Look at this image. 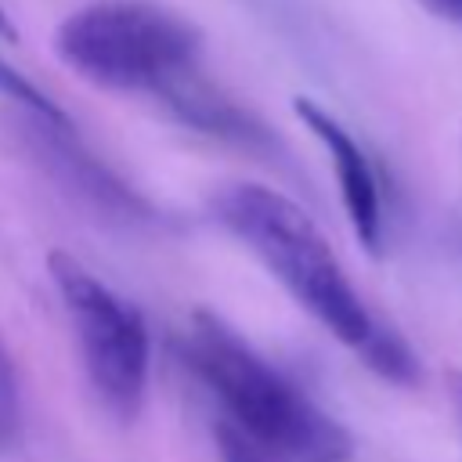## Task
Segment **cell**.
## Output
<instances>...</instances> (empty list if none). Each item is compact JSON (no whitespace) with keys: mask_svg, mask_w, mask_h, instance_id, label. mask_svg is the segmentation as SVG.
Wrapping results in <instances>:
<instances>
[{"mask_svg":"<svg viewBox=\"0 0 462 462\" xmlns=\"http://www.w3.org/2000/svg\"><path fill=\"white\" fill-rule=\"evenodd\" d=\"M455 245L462 253V199H458V213H455Z\"/></svg>","mask_w":462,"mask_h":462,"instance_id":"cell-14","label":"cell"},{"mask_svg":"<svg viewBox=\"0 0 462 462\" xmlns=\"http://www.w3.org/2000/svg\"><path fill=\"white\" fill-rule=\"evenodd\" d=\"M444 383H448L451 408H455V415H458V422H462V368H451V372L444 375Z\"/></svg>","mask_w":462,"mask_h":462,"instance_id":"cell-12","label":"cell"},{"mask_svg":"<svg viewBox=\"0 0 462 462\" xmlns=\"http://www.w3.org/2000/svg\"><path fill=\"white\" fill-rule=\"evenodd\" d=\"M0 36H4V40H18V32H14V25L7 22V14H4V11H0ZM0 94H4V97H11V101H18L29 116H43V119H69V116H65V112H61V108L43 94V90H36L25 76H18V72H14L11 65H4V61H0Z\"/></svg>","mask_w":462,"mask_h":462,"instance_id":"cell-8","label":"cell"},{"mask_svg":"<svg viewBox=\"0 0 462 462\" xmlns=\"http://www.w3.org/2000/svg\"><path fill=\"white\" fill-rule=\"evenodd\" d=\"M47 271L72 321L94 397L119 422L137 419L152 361V336L144 314L65 249H54L47 256Z\"/></svg>","mask_w":462,"mask_h":462,"instance_id":"cell-4","label":"cell"},{"mask_svg":"<svg viewBox=\"0 0 462 462\" xmlns=\"http://www.w3.org/2000/svg\"><path fill=\"white\" fill-rule=\"evenodd\" d=\"M433 18L440 22H451V25H462V0H419Z\"/></svg>","mask_w":462,"mask_h":462,"instance_id":"cell-11","label":"cell"},{"mask_svg":"<svg viewBox=\"0 0 462 462\" xmlns=\"http://www.w3.org/2000/svg\"><path fill=\"white\" fill-rule=\"evenodd\" d=\"M0 404L7 411H14V361L4 346V339H0Z\"/></svg>","mask_w":462,"mask_h":462,"instance_id":"cell-10","label":"cell"},{"mask_svg":"<svg viewBox=\"0 0 462 462\" xmlns=\"http://www.w3.org/2000/svg\"><path fill=\"white\" fill-rule=\"evenodd\" d=\"M213 217L274 274V282L343 346L361 354L383 321L361 303L321 227L289 195L267 184H227L213 195Z\"/></svg>","mask_w":462,"mask_h":462,"instance_id":"cell-2","label":"cell"},{"mask_svg":"<svg viewBox=\"0 0 462 462\" xmlns=\"http://www.w3.org/2000/svg\"><path fill=\"white\" fill-rule=\"evenodd\" d=\"M159 101L170 108L173 119H180L184 126L206 134V137H217V141H227V144H238L253 155H278V137L242 105H235L227 94H220L209 79L195 72L180 76L173 87H166L159 94Z\"/></svg>","mask_w":462,"mask_h":462,"instance_id":"cell-7","label":"cell"},{"mask_svg":"<svg viewBox=\"0 0 462 462\" xmlns=\"http://www.w3.org/2000/svg\"><path fill=\"white\" fill-rule=\"evenodd\" d=\"M180 346L188 368L220 401L227 426L260 455L278 462L350 458V433L213 310L188 318Z\"/></svg>","mask_w":462,"mask_h":462,"instance_id":"cell-1","label":"cell"},{"mask_svg":"<svg viewBox=\"0 0 462 462\" xmlns=\"http://www.w3.org/2000/svg\"><path fill=\"white\" fill-rule=\"evenodd\" d=\"M11 419H14V411H7V408L0 404V444H4L7 433H11Z\"/></svg>","mask_w":462,"mask_h":462,"instance_id":"cell-13","label":"cell"},{"mask_svg":"<svg viewBox=\"0 0 462 462\" xmlns=\"http://www.w3.org/2000/svg\"><path fill=\"white\" fill-rule=\"evenodd\" d=\"M292 112L296 119L321 141L336 180H339V199L346 209V220L357 235V242L379 256L383 253V231H386V217H383V191H379V173L372 166V159L365 155V148L350 137V130L328 116L318 101L310 97H292Z\"/></svg>","mask_w":462,"mask_h":462,"instance_id":"cell-6","label":"cell"},{"mask_svg":"<svg viewBox=\"0 0 462 462\" xmlns=\"http://www.w3.org/2000/svg\"><path fill=\"white\" fill-rule=\"evenodd\" d=\"M202 32L170 7L144 0H97L54 29V54L105 90L162 94L199 69Z\"/></svg>","mask_w":462,"mask_h":462,"instance_id":"cell-3","label":"cell"},{"mask_svg":"<svg viewBox=\"0 0 462 462\" xmlns=\"http://www.w3.org/2000/svg\"><path fill=\"white\" fill-rule=\"evenodd\" d=\"M25 141L29 148L40 155V162L69 188L76 191L87 206H94L97 213H105L108 220H123V224H152L155 209L130 191L101 159H94L72 134L69 119H43V116H29L25 123Z\"/></svg>","mask_w":462,"mask_h":462,"instance_id":"cell-5","label":"cell"},{"mask_svg":"<svg viewBox=\"0 0 462 462\" xmlns=\"http://www.w3.org/2000/svg\"><path fill=\"white\" fill-rule=\"evenodd\" d=\"M217 451H220V462H271V458L260 455L242 433H235L227 422L217 426Z\"/></svg>","mask_w":462,"mask_h":462,"instance_id":"cell-9","label":"cell"}]
</instances>
